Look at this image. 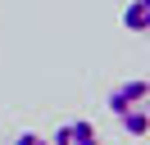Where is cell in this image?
Listing matches in <instances>:
<instances>
[{
    "instance_id": "6da1fadb",
    "label": "cell",
    "mask_w": 150,
    "mask_h": 145,
    "mask_svg": "<svg viewBox=\"0 0 150 145\" xmlns=\"http://www.w3.org/2000/svg\"><path fill=\"white\" fill-rule=\"evenodd\" d=\"M146 100H150V82H146V77H127V82H118V86L105 95L109 113L118 118V127L132 136V141H141V136H146V127H150Z\"/></svg>"
},
{
    "instance_id": "7a4b0ae2",
    "label": "cell",
    "mask_w": 150,
    "mask_h": 145,
    "mask_svg": "<svg viewBox=\"0 0 150 145\" xmlns=\"http://www.w3.org/2000/svg\"><path fill=\"white\" fill-rule=\"evenodd\" d=\"M50 145H100V132H96V122H86V118H68V122L55 127Z\"/></svg>"
},
{
    "instance_id": "3957f363",
    "label": "cell",
    "mask_w": 150,
    "mask_h": 145,
    "mask_svg": "<svg viewBox=\"0 0 150 145\" xmlns=\"http://www.w3.org/2000/svg\"><path fill=\"white\" fill-rule=\"evenodd\" d=\"M123 27H127V32H146L150 27V0H132V5L123 9Z\"/></svg>"
},
{
    "instance_id": "277c9868",
    "label": "cell",
    "mask_w": 150,
    "mask_h": 145,
    "mask_svg": "<svg viewBox=\"0 0 150 145\" xmlns=\"http://www.w3.org/2000/svg\"><path fill=\"white\" fill-rule=\"evenodd\" d=\"M9 145H50V136H41V132H18Z\"/></svg>"
},
{
    "instance_id": "5b68a950",
    "label": "cell",
    "mask_w": 150,
    "mask_h": 145,
    "mask_svg": "<svg viewBox=\"0 0 150 145\" xmlns=\"http://www.w3.org/2000/svg\"><path fill=\"white\" fill-rule=\"evenodd\" d=\"M100 145H105V141H100Z\"/></svg>"
}]
</instances>
